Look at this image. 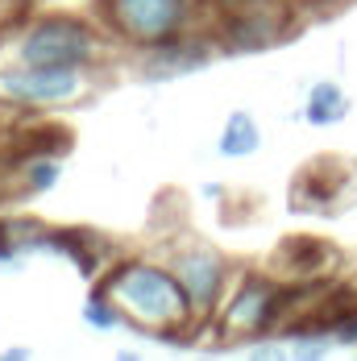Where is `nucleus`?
Masks as SVG:
<instances>
[{
    "mask_svg": "<svg viewBox=\"0 0 357 361\" xmlns=\"http://www.w3.org/2000/svg\"><path fill=\"white\" fill-rule=\"evenodd\" d=\"M83 67H34L21 63L17 71H0V96L13 104H34V109H54L67 104L83 92Z\"/></svg>",
    "mask_w": 357,
    "mask_h": 361,
    "instance_id": "20e7f679",
    "label": "nucleus"
},
{
    "mask_svg": "<svg viewBox=\"0 0 357 361\" xmlns=\"http://www.w3.org/2000/svg\"><path fill=\"white\" fill-rule=\"evenodd\" d=\"M328 262H332V250L316 237H291L283 250L274 253V266L286 270L291 279H316L320 266H328Z\"/></svg>",
    "mask_w": 357,
    "mask_h": 361,
    "instance_id": "9d476101",
    "label": "nucleus"
},
{
    "mask_svg": "<svg viewBox=\"0 0 357 361\" xmlns=\"http://www.w3.org/2000/svg\"><path fill=\"white\" fill-rule=\"evenodd\" d=\"M349 179H357V175L345 162H337L332 179H324V158L312 162V166H303V175L295 179V191H291L295 212H324V216L337 212V208H341V191H345Z\"/></svg>",
    "mask_w": 357,
    "mask_h": 361,
    "instance_id": "0eeeda50",
    "label": "nucleus"
},
{
    "mask_svg": "<svg viewBox=\"0 0 357 361\" xmlns=\"http://www.w3.org/2000/svg\"><path fill=\"white\" fill-rule=\"evenodd\" d=\"M191 8L195 0H100V17L138 46H162L178 37L191 21Z\"/></svg>",
    "mask_w": 357,
    "mask_h": 361,
    "instance_id": "f03ea898",
    "label": "nucleus"
},
{
    "mask_svg": "<svg viewBox=\"0 0 357 361\" xmlns=\"http://www.w3.org/2000/svg\"><path fill=\"white\" fill-rule=\"evenodd\" d=\"M283 320V283H266V279H246L237 299L224 307V332L229 336H258V332L279 328Z\"/></svg>",
    "mask_w": 357,
    "mask_h": 361,
    "instance_id": "39448f33",
    "label": "nucleus"
},
{
    "mask_svg": "<svg viewBox=\"0 0 357 361\" xmlns=\"http://www.w3.org/2000/svg\"><path fill=\"white\" fill-rule=\"evenodd\" d=\"M258 142H262V133H258L250 112H233L224 121V133H220V154L224 158H246V154L258 149Z\"/></svg>",
    "mask_w": 357,
    "mask_h": 361,
    "instance_id": "9b49d317",
    "label": "nucleus"
},
{
    "mask_svg": "<svg viewBox=\"0 0 357 361\" xmlns=\"http://www.w3.org/2000/svg\"><path fill=\"white\" fill-rule=\"evenodd\" d=\"M25 187L30 191H50L54 183H59V162L54 158H30V166H25Z\"/></svg>",
    "mask_w": 357,
    "mask_h": 361,
    "instance_id": "4468645a",
    "label": "nucleus"
},
{
    "mask_svg": "<svg viewBox=\"0 0 357 361\" xmlns=\"http://www.w3.org/2000/svg\"><path fill=\"white\" fill-rule=\"evenodd\" d=\"M208 59H212V54H208V46H200V42H187V37H171V42L154 46V54H150L145 71L154 75V79H167V75L195 71V67H204Z\"/></svg>",
    "mask_w": 357,
    "mask_h": 361,
    "instance_id": "1a4fd4ad",
    "label": "nucleus"
},
{
    "mask_svg": "<svg viewBox=\"0 0 357 361\" xmlns=\"http://www.w3.org/2000/svg\"><path fill=\"white\" fill-rule=\"evenodd\" d=\"M100 54V37L79 17H46L21 37V63L34 67H87Z\"/></svg>",
    "mask_w": 357,
    "mask_h": 361,
    "instance_id": "7ed1b4c3",
    "label": "nucleus"
},
{
    "mask_svg": "<svg viewBox=\"0 0 357 361\" xmlns=\"http://www.w3.org/2000/svg\"><path fill=\"white\" fill-rule=\"evenodd\" d=\"M104 290L116 299V307L125 312L129 324L145 328V332H158V336L183 328L195 316V307H191L183 283L175 279V270H162V266L129 262V266H121L108 279Z\"/></svg>",
    "mask_w": 357,
    "mask_h": 361,
    "instance_id": "f257e3e1",
    "label": "nucleus"
},
{
    "mask_svg": "<svg viewBox=\"0 0 357 361\" xmlns=\"http://www.w3.org/2000/svg\"><path fill=\"white\" fill-rule=\"evenodd\" d=\"M0 262H17V237H13V224H0Z\"/></svg>",
    "mask_w": 357,
    "mask_h": 361,
    "instance_id": "2eb2a0df",
    "label": "nucleus"
},
{
    "mask_svg": "<svg viewBox=\"0 0 357 361\" xmlns=\"http://www.w3.org/2000/svg\"><path fill=\"white\" fill-rule=\"evenodd\" d=\"M83 320L92 328H100V332H112V328H121V324H129L125 320V312L116 307V299L108 295L104 287H96L92 295H87V307H83Z\"/></svg>",
    "mask_w": 357,
    "mask_h": 361,
    "instance_id": "ddd939ff",
    "label": "nucleus"
},
{
    "mask_svg": "<svg viewBox=\"0 0 357 361\" xmlns=\"http://www.w3.org/2000/svg\"><path fill=\"white\" fill-rule=\"evenodd\" d=\"M349 112V100H345V92L341 87H332V83H316L312 87V96H308V121L312 125H332V121H341Z\"/></svg>",
    "mask_w": 357,
    "mask_h": 361,
    "instance_id": "f8f14e48",
    "label": "nucleus"
},
{
    "mask_svg": "<svg viewBox=\"0 0 357 361\" xmlns=\"http://www.w3.org/2000/svg\"><path fill=\"white\" fill-rule=\"evenodd\" d=\"M279 37H283V17L270 13V8H246V13H237V17L224 21V46L233 54H241V50H266Z\"/></svg>",
    "mask_w": 357,
    "mask_h": 361,
    "instance_id": "6e6552de",
    "label": "nucleus"
},
{
    "mask_svg": "<svg viewBox=\"0 0 357 361\" xmlns=\"http://www.w3.org/2000/svg\"><path fill=\"white\" fill-rule=\"evenodd\" d=\"M171 270H175V279L183 283V290H187L195 316H208L216 307V299H220V287H224V262H220V253L187 250V253L175 257Z\"/></svg>",
    "mask_w": 357,
    "mask_h": 361,
    "instance_id": "423d86ee",
    "label": "nucleus"
},
{
    "mask_svg": "<svg viewBox=\"0 0 357 361\" xmlns=\"http://www.w3.org/2000/svg\"><path fill=\"white\" fill-rule=\"evenodd\" d=\"M229 4H266V0H229Z\"/></svg>",
    "mask_w": 357,
    "mask_h": 361,
    "instance_id": "dca6fc26",
    "label": "nucleus"
}]
</instances>
